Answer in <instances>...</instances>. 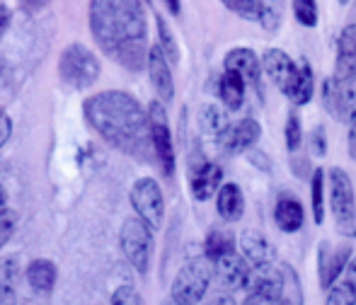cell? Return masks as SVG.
<instances>
[{
  "label": "cell",
  "instance_id": "cell-1",
  "mask_svg": "<svg viewBox=\"0 0 356 305\" xmlns=\"http://www.w3.org/2000/svg\"><path fill=\"white\" fill-rule=\"evenodd\" d=\"M90 32L95 42L129 71L148 66L145 13L136 0H95L90 3Z\"/></svg>",
  "mask_w": 356,
  "mask_h": 305
},
{
  "label": "cell",
  "instance_id": "cell-2",
  "mask_svg": "<svg viewBox=\"0 0 356 305\" xmlns=\"http://www.w3.org/2000/svg\"><path fill=\"white\" fill-rule=\"evenodd\" d=\"M83 112L88 124L109 143L127 155L145 158L150 143L148 112L134 94L122 90H104L85 99Z\"/></svg>",
  "mask_w": 356,
  "mask_h": 305
},
{
  "label": "cell",
  "instance_id": "cell-3",
  "mask_svg": "<svg viewBox=\"0 0 356 305\" xmlns=\"http://www.w3.org/2000/svg\"><path fill=\"white\" fill-rule=\"evenodd\" d=\"M102 66H99V58L90 51L83 44H71V47L63 49L61 58H58V76L68 88L85 90L92 83H97Z\"/></svg>",
  "mask_w": 356,
  "mask_h": 305
},
{
  "label": "cell",
  "instance_id": "cell-4",
  "mask_svg": "<svg viewBox=\"0 0 356 305\" xmlns=\"http://www.w3.org/2000/svg\"><path fill=\"white\" fill-rule=\"evenodd\" d=\"M211 283V267L207 259H192L177 272L172 281V305H197Z\"/></svg>",
  "mask_w": 356,
  "mask_h": 305
},
{
  "label": "cell",
  "instance_id": "cell-5",
  "mask_svg": "<svg viewBox=\"0 0 356 305\" xmlns=\"http://www.w3.org/2000/svg\"><path fill=\"white\" fill-rule=\"evenodd\" d=\"M150 230L153 228L145 226L141 218H129L122 226V235H119L124 257L138 274L148 272L150 257H153V233Z\"/></svg>",
  "mask_w": 356,
  "mask_h": 305
},
{
  "label": "cell",
  "instance_id": "cell-6",
  "mask_svg": "<svg viewBox=\"0 0 356 305\" xmlns=\"http://www.w3.org/2000/svg\"><path fill=\"white\" fill-rule=\"evenodd\" d=\"M131 206L138 213V218L150 228H160L165 218V199L163 189L153 177H141L131 187Z\"/></svg>",
  "mask_w": 356,
  "mask_h": 305
},
{
  "label": "cell",
  "instance_id": "cell-7",
  "mask_svg": "<svg viewBox=\"0 0 356 305\" xmlns=\"http://www.w3.org/2000/svg\"><path fill=\"white\" fill-rule=\"evenodd\" d=\"M323 102L334 119L352 124L356 119V76L325 80Z\"/></svg>",
  "mask_w": 356,
  "mask_h": 305
},
{
  "label": "cell",
  "instance_id": "cell-8",
  "mask_svg": "<svg viewBox=\"0 0 356 305\" xmlns=\"http://www.w3.org/2000/svg\"><path fill=\"white\" fill-rule=\"evenodd\" d=\"M148 124H150V143H153V153L158 158L160 167L168 177L175 172V146H172V133H170L168 114L160 102H150L148 107Z\"/></svg>",
  "mask_w": 356,
  "mask_h": 305
},
{
  "label": "cell",
  "instance_id": "cell-9",
  "mask_svg": "<svg viewBox=\"0 0 356 305\" xmlns=\"http://www.w3.org/2000/svg\"><path fill=\"white\" fill-rule=\"evenodd\" d=\"M330 184V208L337 221V228H344L356 218V194L349 174L342 167H332L327 174Z\"/></svg>",
  "mask_w": 356,
  "mask_h": 305
},
{
  "label": "cell",
  "instance_id": "cell-10",
  "mask_svg": "<svg viewBox=\"0 0 356 305\" xmlns=\"http://www.w3.org/2000/svg\"><path fill=\"white\" fill-rule=\"evenodd\" d=\"M262 68L286 97L293 94L296 85H298V78H300V66H296L289 53L282 51V49H269L262 56Z\"/></svg>",
  "mask_w": 356,
  "mask_h": 305
},
{
  "label": "cell",
  "instance_id": "cell-11",
  "mask_svg": "<svg viewBox=\"0 0 356 305\" xmlns=\"http://www.w3.org/2000/svg\"><path fill=\"white\" fill-rule=\"evenodd\" d=\"M349 259H352V247L349 245H339V247H332L330 242L320 245L318 267H320V283H323V288L330 291L334 286L337 277L347 269Z\"/></svg>",
  "mask_w": 356,
  "mask_h": 305
},
{
  "label": "cell",
  "instance_id": "cell-12",
  "mask_svg": "<svg viewBox=\"0 0 356 305\" xmlns=\"http://www.w3.org/2000/svg\"><path fill=\"white\" fill-rule=\"evenodd\" d=\"M225 71L228 73H235L240 76L248 85L252 88H259L262 85V61L257 58V53L252 49H233V51L225 53V61H223Z\"/></svg>",
  "mask_w": 356,
  "mask_h": 305
},
{
  "label": "cell",
  "instance_id": "cell-13",
  "mask_svg": "<svg viewBox=\"0 0 356 305\" xmlns=\"http://www.w3.org/2000/svg\"><path fill=\"white\" fill-rule=\"evenodd\" d=\"M284 288H286V279L272 264H259L250 272L248 279V291L257 293V296H269V298H282L284 301Z\"/></svg>",
  "mask_w": 356,
  "mask_h": 305
},
{
  "label": "cell",
  "instance_id": "cell-14",
  "mask_svg": "<svg viewBox=\"0 0 356 305\" xmlns=\"http://www.w3.org/2000/svg\"><path fill=\"white\" fill-rule=\"evenodd\" d=\"M148 76L150 83H153L155 92L163 102H172L175 97V80H172V71H170V61L165 58L163 49L160 47H150L148 53Z\"/></svg>",
  "mask_w": 356,
  "mask_h": 305
},
{
  "label": "cell",
  "instance_id": "cell-15",
  "mask_svg": "<svg viewBox=\"0 0 356 305\" xmlns=\"http://www.w3.org/2000/svg\"><path fill=\"white\" fill-rule=\"evenodd\" d=\"M262 136V126L254 119H240L238 124H230V129L223 133L220 143L228 153H243L248 148H252Z\"/></svg>",
  "mask_w": 356,
  "mask_h": 305
},
{
  "label": "cell",
  "instance_id": "cell-16",
  "mask_svg": "<svg viewBox=\"0 0 356 305\" xmlns=\"http://www.w3.org/2000/svg\"><path fill=\"white\" fill-rule=\"evenodd\" d=\"M213 264H216L213 267L216 277H218V281L223 283L225 288H230V291H235V288H248V279H250V272H252V269L248 267L245 257H240L238 252H233Z\"/></svg>",
  "mask_w": 356,
  "mask_h": 305
},
{
  "label": "cell",
  "instance_id": "cell-17",
  "mask_svg": "<svg viewBox=\"0 0 356 305\" xmlns=\"http://www.w3.org/2000/svg\"><path fill=\"white\" fill-rule=\"evenodd\" d=\"M225 8H228L230 13L240 15L243 19H248V22L262 24V27H264V29H269V32H274V29L279 27V13L272 8V5L262 3V0H245V3H225Z\"/></svg>",
  "mask_w": 356,
  "mask_h": 305
},
{
  "label": "cell",
  "instance_id": "cell-18",
  "mask_svg": "<svg viewBox=\"0 0 356 305\" xmlns=\"http://www.w3.org/2000/svg\"><path fill=\"white\" fill-rule=\"evenodd\" d=\"M240 249H243L245 259L259 267V264H272L274 262V247L267 240V235L259 230H243L240 233Z\"/></svg>",
  "mask_w": 356,
  "mask_h": 305
},
{
  "label": "cell",
  "instance_id": "cell-19",
  "mask_svg": "<svg viewBox=\"0 0 356 305\" xmlns=\"http://www.w3.org/2000/svg\"><path fill=\"white\" fill-rule=\"evenodd\" d=\"M356 76V24H347L337 42V68L334 78Z\"/></svg>",
  "mask_w": 356,
  "mask_h": 305
},
{
  "label": "cell",
  "instance_id": "cell-20",
  "mask_svg": "<svg viewBox=\"0 0 356 305\" xmlns=\"http://www.w3.org/2000/svg\"><path fill=\"white\" fill-rule=\"evenodd\" d=\"M220 179H223V170L216 163H204L192 174V194L197 201H207L220 189Z\"/></svg>",
  "mask_w": 356,
  "mask_h": 305
},
{
  "label": "cell",
  "instance_id": "cell-21",
  "mask_svg": "<svg viewBox=\"0 0 356 305\" xmlns=\"http://www.w3.org/2000/svg\"><path fill=\"white\" fill-rule=\"evenodd\" d=\"M216 208H218V216L228 223H235L243 218L245 213V197L243 189L238 184L228 182L218 189V197H216Z\"/></svg>",
  "mask_w": 356,
  "mask_h": 305
},
{
  "label": "cell",
  "instance_id": "cell-22",
  "mask_svg": "<svg viewBox=\"0 0 356 305\" xmlns=\"http://www.w3.org/2000/svg\"><path fill=\"white\" fill-rule=\"evenodd\" d=\"M274 221L282 233H296V230L303 228L305 221V211L303 204L296 197H282L274 206Z\"/></svg>",
  "mask_w": 356,
  "mask_h": 305
},
{
  "label": "cell",
  "instance_id": "cell-23",
  "mask_svg": "<svg viewBox=\"0 0 356 305\" xmlns=\"http://www.w3.org/2000/svg\"><path fill=\"white\" fill-rule=\"evenodd\" d=\"M56 279H58V269L49 259H34L27 267V281L37 293H49L56 286Z\"/></svg>",
  "mask_w": 356,
  "mask_h": 305
},
{
  "label": "cell",
  "instance_id": "cell-24",
  "mask_svg": "<svg viewBox=\"0 0 356 305\" xmlns=\"http://www.w3.org/2000/svg\"><path fill=\"white\" fill-rule=\"evenodd\" d=\"M17 259L0 257V305L17 303Z\"/></svg>",
  "mask_w": 356,
  "mask_h": 305
},
{
  "label": "cell",
  "instance_id": "cell-25",
  "mask_svg": "<svg viewBox=\"0 0 356 305\" xmlns=\"http://www.w3.org/2000/svg\"><path fill=\"white\" fill-rule=\"evenodd\" d=\"M245 88H248V83H245L243 78L235 76V73L225 71L223 76H220V83H218L220 102H223L230 112L240 109V107H243V102H245Z\"/></svg>",
  "mask_w": 356,
  "mask_h": 305
},
{
  "label": "cell",
  "instance_id": "cell-26",
  "mask_svg": "<svg viewBox=\"0 0 356 305\" xmlns=\"http://www.w3.org/2000/svg\"><path fill=\"white\" fill-rule=\"evenodd\" d=\"M204 249H207V259L218 262V259H223L235 252V238L228 233V230H211Z\"/></svg>",
  "mask_w": 356,
  "mask_h": 305
},
{
  "label": "cell",
  "instance_id": "cell-27",
  "mask_svg": "<svg viewBox=\"0 0 356 305\" xmlns=\"http://www.w3.org/2000/svg\"><path fill=\"white\" fill-rule=\"evenodd\" d=\"M315 92V76H313V68L308 66V61L300 63V78H298V85H296L293 94H291V102L296 104V107H303V104L310 102V97H313Z\"/></svg>",
  "mask_w": 356,
  "mask_h": 305
},
{
  "label": "cell",
  "instance_id": "cell-28",
  "mask_svg": "<svg viewBox=\"0 0 356 305\" xmlns=\"http://www.w3.org/2000/svg\"><path fill=\"white\" fill-rule=\"evenodd\" d=\"M202 126H204V131L211 133V136L223 138V133L230 129V124H228V117H225V112H220L218 107L209 104V107L202 109Z\"/></svg>",
  "mask_w": 356,
  "mask_h": 305
},
{
  "label": "cell",
  "instance_id": "cell-29",
  "mask_svg": "<svg viewBox=\"0 0 356 305\" xmlns=\"http://www.w3.org/2000/svg\"><path fill=\"white\" fill-rule=\"evenodd\" d=\"M310 201H313V216L315 223H323L325 218V170L318 167L313 172V179H310Z\"/></svg>",
  "mask_w": 356,
  "mask_h": 305
},
{
  "label": "cell",
  "instance_id": "cell-30",
  "mask_svg": "<svg viewBox=\"0 0 356 305\" xmlns=\"http://www.w3.org/2000/svg\"><path fill=\"white\" fill-rule=\"evenodd\" d=\"M155 24H158V37H160V44H158V47L163 49L165 58H168L170 63H179V49H177V42H175V37H172V32H170L168 22H165V17L155 15Z\"/></svg>",
  "mask_w": 356,
  "mask_h": 305
},
{
  "label": "cell",
  "instance_id": "cell-31",
  "mask_svg": "<svg viewBox=\"0 0 356 305\" xmlns=\"http://www.w3.org/2000/svg\"><path fill=\"white\" fill-rule=\"evenodd\" d=\"M325 305H356V288L344 279V281L334 283L327 291V301Z\"/></svg>",
  "mask_w": 356,
  "mask_h": 305
},
{
  "label": "cell",
  "instance_id": "cell-32",
  "mask_svg": "<svg viewBox=\"0 0 356 305\" xmlns=\"http://www.w3.org/2000/svg\"><path fill=\"white\" fill-rule=\"evenodd\" d=\"M286 148H289L291 153H296L300 148V141H303V129H300V119L296 112L289 114V119H286Z\"/></svg>",
  "mask_w": 356,
  "mask_h": 305
},
{
  "label": "cell",
  "instance_id": "cell-33",
  "mask_svg": "<svg viewBox=\"0 0 356 305\" xmlns=\"http://www.w3.org/2000/svg\"><path fill=\"white\" fill-rule=\"evenodd\" d=\"M293 15L303 27H315L318 24V5L313 0H298V3H293Z\"/></svg>",
  "mask_w": 356,
  "mask_h": 305
},
{
  "label": "cell",
  "instance_id": "cell-34",
  "mask_svg": "<svg viewBox=\"0 0 356 305\" xmlns=\"http://www.w3.org/2000/svg\"><path fill=\"white\" fill-rule=\"evenodd\" d=\"M15 226H17V213H15L13 208H5V211L0 213V249L10 242V238H13V233H15Z\"/></svg>",
  "mask_w": 356,
  "mask_h": 305
},
{
  "label": "cell",
  "instance_id": "cell-35",
  "mask_svg": "<svg viewBox=\"0 0 356 305\" xmlns=\"http://www.w3.org/2000/svg\"><path fill=\"white\" fill-rule=\"evenodd\" d=\"M112 305H143V301L134 286H119L112 293Z\"/></svg>",
  "mask_w": 356,
  "mask_h": 305
},
{
  "label": "cell",
  "instance_id": "cell-36",
  "mask_svg": "<svg viewBox=\"0 0 356 305\" xmlns=\"http://www.w3.org/2000/svg\"><path fill=\"white\" fill-rule=\"evenodd\" d=\"M310 151H313L318 158H323L325 151H327V146H325V129L318 126L313 131V136H310Z\"/></svg>",
  "mask_w": 356,
  "mask_h": 305
},
{
  "label": "cell",
  "instance_id": "cell-37",
  "mask_svg": "<svg viewBox=\"0 0 356 305\" xmlns=\"http://www.w3.org/2000/svg\"><path fill=\"white\" fill-rule=\"evenodd\" d=\"M13 136V122H10L8 114H0V151H3V146L8 143V138Z\"/></svg>",
  "mask_w": 356,
  "mask_h": 305
},
{
  "label": "cell",
  "instance_id": "cell-38",
  "mask_svg": "<svg viewBox=\"0 0 356 305\" xmlns=\"http://www.w3.org/2000/svg\"><path fill=\"white\" fill-rule=\"evenodd\" d=\"M245 305H284L282 298H269V296H257V293H250Z\"/></svg>",
  "mask_w": 356,
  "mask_h": 305
},
{
  "label": "cell",
  "instance_id": "cell-39",
  "mask_svg": "<svg viewBox=\"0 0 356 305\" xmlns=\"http://www.w3.org/2000/svg\"><path fill=\"white\" fill-rule=\"evenodd\" d=\"M347 148H349V155L356 160V119L349 124V136H347Z\"/></svg>",
  "mask_w": 356,
  "mask_h": 305
},
{
  "label": "cell",
  "instance_id": "cell-40",
  "mask_svg": "<svg viewBox=\"0 0 356 305\" xmlns=\"http://www.w3.org/2000/svg\"><path fill=\"white\" fill-rule=\"evenodd\" d=\"M8 24H10V8L8 5H0V39H3Z\"/></svg>",
  "mask_w": 356,
  "mask_h": 305
},
{
  "label": "cell",
  "instance_id": "cell-41",
  "mask_svg": "<svg viewBox=\"0 0 356 305\" xmlns=\"http://www.w3.org/2000/svg\"><path fill=\"white\" fill-rule=\"evenodd\" d=\"M344 272H347V281L356 288V254L349 259V264H347V269H344Z\"/></svg>",
  "mask_w": 356,
  "mask_h": 305
},
{
  "label": "cell",
  "instance_id": "cell-42",
  "mask_svg": "<svg viewBox=\"0 0 356 305\" xmlns=\"http://www.w3.org/2000/svg\"><path fill=\"white\" fill-rule=\"evenodd\" d=\"M5 201H8V194H5V187L0 184V213L5 211Z\"/></svg>",
  "mask_w": 356,
  "mask_h": 305
},
{
  "label": "cell",
  "instance_id": "cell-43",
  "mask_svg": "<svg viewBox=\"0 0 356 305\" xmlns=\"http://www.w3.org/2000/svg\"><path fill=\"white\" fill-rule=\"evenodd\" d=\"M168 8H170V10H172V13H175V15H177V13H179V5H177V3H168Z\"/></svg>",
  "mask_w": 356,
  "mask_h": 305
},
{
  "label": "cell",
  "instance_id": "cell-44",
  "mask_svg": "<svg viewBox=\"0 0 356 305\" xmlns=\"http://www.w3.org/2000/svg\"><path fill=\"white\" fill-rule=\"evenodd\" d=\"M3 71H5V63L0 61V78H3Z\"/></svg>",
  "mask_w": 356,
  "mask_h": 305
},
{
  "label": "cell",
  "instance_id": "cell-45",
  "mask_svg": "<svg viewBox=\"0 0 356 305\" xmlns=\"http://www.w3.org/2000/svg\"><path fill=\"white\" fill-rule=\"evenodd\" d=\"M0 114H3V109H0Z\"/></svg>",
  "mask_w": 356,
  "mask_h": 305
}]
</instances>
